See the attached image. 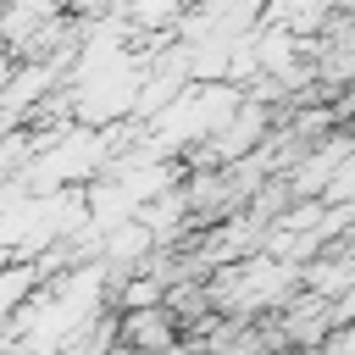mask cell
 <instances>
[{
  "mask_svg": "<svg viewBox=\"0 0 355 355\" xmlns=\"http://www.w3.org/2000/svg\"><path fill=\"white\" fill-rule=\"evenodd\" d=\"M178 338V322L166 305H139V311H116V344L139 349V355H161Z\"/></svg>",
  "mask_w": 355,
  "mask_h": 355,
  "instance_id": "obj_1",
  "label": "cell"
},
{
  "mask_svg": "<svg viewBox=\"0 0 355 355\" xmlns=\"http://www.w3.org/2000/svg\"><path fill=\"white\" fill-rule=\"evenodd\" d=\"M316 200H322V205H349V200H355V155H344V161L322 178Z\"/></svg>",
  "mask_w": 355,
  "mask_h": 355,
  "instance_id": "obj_2",
  "label": "cell"
},
{
  "mask_svg": "<svg viewBox=\"0 0 355 355\" xmlns=\"http://www.w3.org/2000/svg\"><path fill=\"white\" fill-rule=\"evenodd\" d=\"M316 355H355V327H349V322H344V327H327L322 344H316Z\"/></svg>",
  "mask_w": 355,
  "mask_h": 355,
  "instance_id": "obj_3",
  "label": "cell"
},
{
  "mask_svg": "<svg viewBox=\"0 0 355 355\" xmlns=\"http://www.w3.org/2000/svg\"><path fill=\"white\" fill-rule=\"evenodd\" d=\"M6 261H11V250H6V244H0V266H6Z\"/></svg>",
  "mask_w": 355,
  "mask_h": 355,
  "instance_id": "obj_4",
  "label": "cell"
}]
</instances>
